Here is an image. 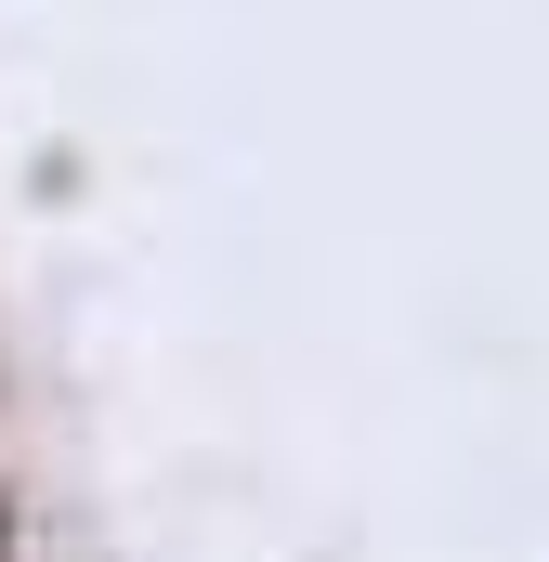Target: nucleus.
<instances>
[{
  "mask_svg": "<svg viewBox=\"0 0 549 562\" xmlns=\"http://www.w3.org/2000/svg\"><path fill=\"white\" fill-rule=\"evenodd\" d=\"M0 562H13V497H0Z\"/></svg>",
  "mask_w": 549,
  "mask_h": 562,
  "instance_id": "obj_1",
  "label": "nucleus"
}]
</instances>
